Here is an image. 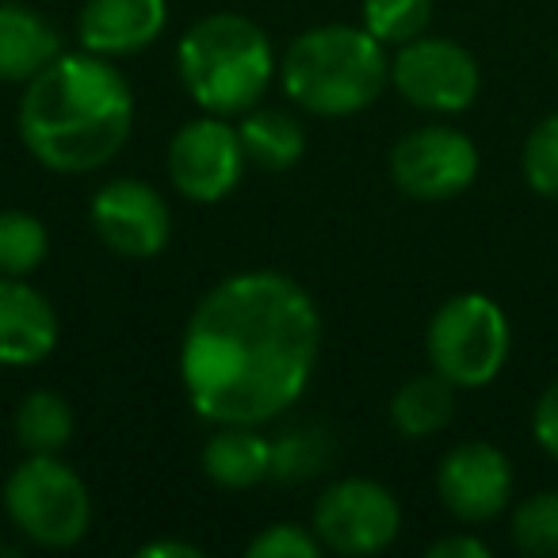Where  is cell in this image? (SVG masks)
Segmentation results:
<instances>
[{
  "mask_svg": "<svg viewBox=\"0 0 558 558\" xmlns=\"http://www.w3.org/2000/svg\"><path fill=\"white\" fill-rule=\"evenodd\" d=\"M245 161L264 172H283L306 154V134L291 111L279 108H248L238 126Z\"/></svg>",
  "mask_w": 558,
  "mask_h": 558,
  "instance_id": "obj_18",
  "label": "cell"
},
{
  "mask_svg": "<svg viewBox=\"0 0 558 558\" xmlns=\"http://www.w3.org/2000/svg\"><path fill=\"white\" fill-rule=\"evenodd\" d=\"M58 349V314L27 276H0V364L35 367Z\"/></svg>",
  "mask_w": 558,
  "mask_h": 558,
  "instance_id": "obj_14",
  "label": "cell"
},
{
  "mask_svg": "<svg viewBox=\"0 0 558 558\" xmlns=\"http://www.w3.org/2000/svg\"><path fill=\"white\" fill-rule=\"evenodd\" d=\"M4 512L32 543L70 550L93 527V497L70 463L58 456H27L4 478Z\"/></svg>",
  "mask_w": 558,
  "mask_h": 558,
  "instance_id": "obj_5",
  "label": "cell"
},
{
  "mask_svg": "<svg viewBox=\"0 0 558 558\" xmlns=\"http://www.w3.org/2000/svg\"><path fill=\"white\" fill-rule=\"evenodd\" d=\"M279 81L303 111L344 119L379 100L390 85V58L367 27L322 24L291 39Z\"/></svg>",
  "mask_w": 558,
  "mask_h": 558,
  "instance_id": "obj_3",
  "label": "cell"
},
{
  "mask_svg": "<svg viewBox=\"0 0 558 558\" xmlns=\"http://www.w3.org/2000/svg\"><path fill=\"white\" fill-rule=\"evenodd\" d=\"M512 463L486 440H463L436 466L440 505L463 524H489L512 501Z\"/></svg>",
  "mask_w": 558,
  "mask_h": 558,
  "instance_id": "obj_12",
  "label": "cell"
},
{
  "mask_svg": "<svg viewBox=\"0 0 558 558\" xmlns=\"http://www.w3.org/2000/svg\"><path fill=\"white\" fill-rule=\"evenodd\" d=\"M364 27L383 47H402V43L425 35L433 20V0H364Z\"/></svg>",
  "mask_w": 558,
  "mask_h": 558,
  "instance_id": "obj_23",
  "label": "cell"
},
{
  "mask_svg": "<svg viewBox=\"0 0 558 558\" xmlns=\"http://www.w3.org/2000/svg\"><path fill=\"white\" fill-rule=\"evenodd\" d=\"M329 456H333L329 433H322L318 425L291 428V433H283L279 440H271V478L306 482L326 471Z\"/></svg>",
  "mask_w": 558,
  "mask_h": 558,
  "instance_id": "obj_22",
  "label": "cell"
},
{
  "mask_svg": "<svg viewBox=\"0 0 558 558\" xmlns=\"http://www.w3.org/2000/svg\"><path fill=\"white\" fill-rule=\"evenodd\" d=\"M456 383H448L440 372L413 375L390 398V425L405 440H425L440 428L451 425L456 417Z\"/></svg>",
  "mask_w": 558,
  "mask_h": 558,
  "instance_id": "obj_17",
  "label": "cell"
},
{
  "mask_svg": "<svg viewBox=\"0 0 558 558\" xmlns=\"http://www.w3.org/2000/svg\"><path fill=\"white\" fill-rule=\"evenodd\" d=\"M314 535L344 558L383 555L402 532V505L375 478H341L314 501Z\"/></svg>",
  "mask_w": 558,
  "mask_h": 558,
  "instance_id": "obj_7",
  "label": "cell"
},
{
  "mask_svg": "<svg viewBox=\"0 0 558 558\" xmlns=\"http://www.w3.org/2000/svg\"><path fill=\"white\" fill-rule=\"evenodd\" d=\"M322 539L314 535V527L299 524H271L260 527V535H253V543L245 547L248 558H318L322 555Z\"/></svg>",
  "mask_w": 558,
  "mask_h": 558,
  "instance_id": "obj_25",
  "label": "cell"
},
{
  "mask_svg": "<svg viewBox=\"0 0 558 558\" xmlns=\"http://www.w3.org/2000/svg\"><path fill=\"white\" fill-rule=\"evenodd\" d=\"M203 474L222 489H253L271 478V440L256 433V425H218V433L203 444Z\"/></svg>",
  "mask_w": 558,
  "mask_h": 558,
  "instance_id": "obj_16",
  "label": "cell"
},
{
  "mask_svg": "<svg viewBox=\"0 0 558 558\" xmlns=\"http://www.w3.org/2000/svg\"><path fill=\"white\" fill-rule=\"evenodd\" d=\"M88 222L96 238L126 260H149L172 241V210L165 195L134 177L104 184L88 203Z\"/></svg>",
  "mask_w": 558,
  "mask_h": 558,
  "instance_id": "obj_11",
  "label": "cell"
},
{
  "mask_svg": "<svg viewBox=\"0 0 558 558\" xmlns=\"http://www.w3.org/2000/svg\"><path fill=\"white\" fill-rule=\"evenodd\" d=\"M50 253V233L27 210H0V276H32Z\"/></svg>",
  "mask_w": 558,
  "mask_h": 558,
  "instance_id": "obj_21",
  "label": "cell"
},
{
  "mask_svg": "<svg viewBox=\"0 0 558 558\" xmlns=\"http://www.w3.org/2000/svg\"><path fill=\"white\" fill-rule=\"evenodd\" d=\"M520 172L543 199H558V111L532 126L520 149Z\"/></svg>",
  "mask_w": 558,
  "mask_h": 558,
  "instance_id": "obj_24",
  "label": "cell"
},
{
  "mask_svg": "<svg viewBox=\"0 0 558 558\" xmlns=\"http://www.w3.org/2000/svg\"><path fill=\"white\" fill-rule=\"evenodd\" d=\"M532 436L543 456L558 463V379L543 387V395L532 405Z\"/></svg>",
  "mask_w": 558,
  "mask_h": 558,
  "instance_id": "obj_26",
  "label": "cell"
},
{
  "mask_svg": "<svg viewBox=\"0 0 558 558\" xmlns=\"http://www.w3.org/2000/svg\"><path fill=\"white\" fill-rule=\"evenodd\" d=\"M428 558H489V547L474 535L459 532V535H444L428 547Z\"/></svg>",
  "mask_w": 558,
  "mask_h": 558,
  "instance_id": "obj_27",
  "label": "cell"
},
{
  "mask_svg": "<svg viewBox=\"0 0 558 558\" xmlns=\"http://www.w3.org/2000/svg\"><path fill=\"white\" fill-rule=\"evenodd\" d=\"M12 428L27 456H58L73 440V410L58 390H32L16 405Z\"/></svg>",
  "mask_w": 558,
  "mask_h": 558,
  "instance_id": "obj_19",
  "label": "cell"
},
{
  "mask_svg": "<svg viewBox=\"0 0 558 558\" xmlns=\"http://www.w3.org/2000/svg\"><path fill=\"white\" fill-rule=\"evenodd\" d=\"M509 539L527 558L558 555V489H539L517 501L509 517Z\"/></svg>",
  "mask_w": 558,
  "mask_h": 558,
  "instance_id": "obj_20",
  "label": "cell"
},
{
  "mask_svg": "<svg viewBox=\"0 0 558 558\" xmlns=\"http://www.w3.org/2000/svg\"><path fill=\"white\" fill-rule=\"evenodd\" d=\"M512 329L505 311L489 295L466 291L433 314L425 333V352L433 372H440L459 390L489 387L509 364Z\"/></svg>",
  "mask_w": 558,
  "mask_h": 558,
  "instance_id": "obj_6",
  "label": "cell"
},
{
  "mask_svg": "<svg viewBox=\"0 0 558 558\" xmlns=\"http://www.w3.org/2000/svg\"><path fill=\"white\" fill-rule=\"evenodd\" d=\"M322 352V314L283 271H238L195 303L180 383L210 425H268L303 398Z\"/></svg>",
  "mask_w": 558,
  "mask_h": 558,
  "instance_id": "obj_1",
  "label": "cell"
},
{
  "mask_svg": "<svg viewBox=\"0 0 558 558\" xmlns=\"http://www.w3.org/2000/svg\"><path fill=\"white\" fill-rule=\"evenodd\" d=\"M62 54V35L24 4H0V81L27 85Z\"/></svg>",
  "mask_w": 558,
  "mask_h": 558,
  "instance_id": "obj_15",
  "label": "cell"
},
{
  "mask_svg": "<svg viewBox=\"0 0 558 558\" xmlns=\"http://www.w3.org/2000/svg\"><path fill=\"white\" fill-rule=\"evenodd\" d=\"M134 126L131 81L108 58L58 54L24 85L16 131L27 154L50 172H96L126 146Z\"/></svg>",
  "mask_w": 558,
  "mask_h": 558,
  "instance_id": "obj_2",
  "label": "cell"
},
{
  "mask_svg": "<svg viewBox=\"0 0 558 558\" xmlns=\"http://www.w3.org/2000/svg\"><path fill=\"white\" fill-rule=\"evenodd\" d=\"M390 180L417 203H444L478 180V146L456 126H417L390 149Z\"/></svg>",
  "mask_w": 558,
  "mask_h": 558,
  "instance_id": "obj_9",
  "label": "cell"
},
{
  "mask_svg": "<svg viewBox=\"0 0 558 558\" xmlns=\"http://www.w3.org/2000/svg\"><path fill=\"white\" fill-rule=\"evenodd\" d=\"M390 85L402 100L436 116H459L478 100L482 70L466 47L436 35L402 43L390 58Z\"/></svg>",
  "mask_w": 558,
  "mask_h": 558,
  "instance_id": "obj_8",
  "label": "cell"
},
{
  "mask_svg": "<svg viewBox=\"0 0 558 558\" xmlns=\"http://www.w3.org/2000/svg\"><path fill=\"white\" fill-rule=\"evenodd\" d=\"M180 85L210 116H245L268 96L279 73L271 43L253 20L215 12L195 20L177 47Z\"/></svg>",
  "mask_w": 558,
  "mask_h": 558,
  "instance_id": "obj_4",
  "label": "cell"
},
{
  "mask_svg": "<svg viewBox=\"0 0 558 558\" xmlns=\"http://www.w3.org/2000/svg\"><path fill=\"white\" fill-rule=\"evenodd\" d=\"M169 24V0H85L77 39L100 58H126L154 47Z\"/></svg>",
  "mask_w": 558,
  "mask_h": 558,
  "instance_id": "obj_13",
  "label": "cell"
},
{
  "mask_svg": "<svg viewBox=\"0 0 558 558\" xmlns=\"http://www.w3.org/2000/svg\"><path fill=\"white\" fill-rule=\"evenodd\" d=\"M138 558H203V547L184 543V539H157V543L138 547Z\"/></svg>",
  "mask_w": 558,
  "mask_h": 558,
  "instance_id": "obj_28",
  "label": "cell"
},
{
  "mask_svg": "<svg viewBox=\"0 0 558 558\" xmlns=\"http://www.w3.org/2000/svg\"><path fill=\"white\" fill-rule=\"evenodd\" d=\"M245 149H241L238 126L222 116H203L184 123L169 142V180L184 199L218 203L241 184L245 172Z\"/></svg>",
  "mask_w": 558,
  "mask_h": 558,
  "instance_id": "obj_10",
  "label": "cell"
}]
</instances>
